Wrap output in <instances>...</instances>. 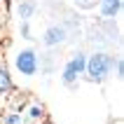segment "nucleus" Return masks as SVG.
Here are the masks:
<instances>
[{"mask_svg": "<svg viewBox=\"0 0 124 124\" xmlns=\"http://www.w3.org/2000/svg\"><path fill=\"white\" fill-rule=\"evenodd\" d=\"M19 115L23 124H49V112L45 103L28 94H19Z\"/></svg>", "mask_w": 124, "mask_h": 124, "instance_id": "obj_1", "label": "nucleus"}, {"mask_svg": "<svg viewBox=\"0 0 124 124\" xmlns=\"http://www.w3.org/2000/svg\"><path fill=\"white\" fill-rule=\"evenodd\" d=\"M112 61L115 59L108 56V54H94L89 61L84 63V68H87V73H89V77L94 82H105L108 75H110V70H112Z\"/></svg>", "mask_w": 124, "mask_h": 124, "instance_id": "obj_2", "label": "nucleus"}, {"mask_svg": "<svg viewBox=\"0 0 124 124\" xmlns=\"http://www.w3.org/2000/svg\"><path fill=\"white\" fill-rule=\"evenodd\" d=\"M16 68H19L21 75H35V70H38V54H35L33 49H23L16 54Z\"/></svg>", "mask_w": 124, "mask_h": 124, "instance_id": "obj_3", "label": "nucleus"}, {"mask_svg": "<svg viewBox=\"0 0 124 124\" xmlns=\"http://www.w3.org/2000/svg\"><path fill=\"white\" fill-rule=\"evenodd\" d=\"M84 63H87V61H84V54L77 52L75 59H70L68 66H66V70H63V82H66V84H73L77 80V75L84 70Z\"/></svg>", "mask_w": 124, "mask_h": 124, "instance_id": "obj_4", "label": "nucleus"}, {"mask_svg": "<svg viewBox=\"0 0 124 124\" xmlns=\"http://www.w3.org/2000/svg\"><path fill=\"white\" fill-rule=\"evenodd\" d=\"M9 42V0H0V45Z\"/></svg>", "mask_w": 124, "mask_h": 124, "instance_id": "obj_5", "label": "nucleus"}, {"mask_svg": "<svg viewBox=\"0 0 124 124\" xmlns=\"http://www.w3.org/2000/svg\"><path fill=\"white\" fill-rule=\"evenodd\" d=\"M12 94V80H9V73H7V63L0 54V98H5Z\"/></svg>", "mask_w": 124, "mask_h": 124, "instance_id": "obj_6", "label": "nucleus"}, {"mask_svg": "<svg viewBox=\"0 0 124 124\" xmlns=\"http://www.w3.org/2000/svg\"><path fill=\"white\" fill-rule=\"evenodd\" d=\"M66 40V28L63 26H52V28H47V33H45V45H59V42H63Z\"/></svg>", "mask_w": 124, "mask_h": 124, "instance_id": "obj_7", "label": "nucleus"}, {"mask_svg": "<svg viewBox=\"0 0 124 124\" xmlns=\"http://www.w3.org/2000/svg\"><path fill=\"white\" fill-rule=\"evenodd\" d=\"M119 7H122V0H101V12H103V16H108V19L119 12Z\"/></svg>", "mask_w": 124, "mask_h": 124, "instance_id": "obj_8", "label": "nucleus"}, {"mask_svg": "<svg viewBox=\"0 0 124 124\" xmlns=\"http://www.w3.org/2000/svg\"><path fill=\"white\" fill-rule=\"evenodd\" d=\"M33 12H35V2H31V0H28V2H23V5L19 7V14H21V19H28V16H31Z\"/></svg>", "mask_w": 124, "mask_h": 124, "instance_id": "obj_9", "label": "nucleus"}, {"mask_svg": "<svg viewBox=\"0 0 124 124\" xmlns=\"http://www.w3.org/2000/svg\"><path fill=\"white\" fill-rule=\"evenodd\" d=\"M75 5H80V7H84V9H89V7H94V5H98L101 0H73Z\"/></svg>", "mask_w": 124, "mask_h": 124, "instance_id": "obj_10", "label": "nucleus"}]
</instances>
